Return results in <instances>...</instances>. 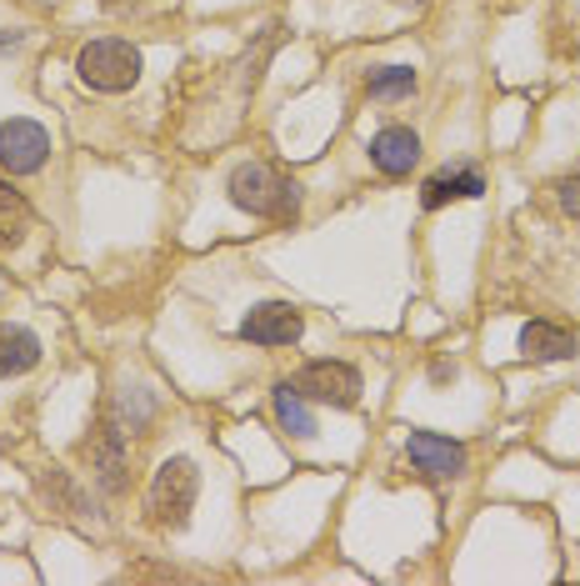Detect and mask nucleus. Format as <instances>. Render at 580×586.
<instances>
[{
    "mask_svg": "<svg viewBox=\"0 0 580 586\" xmlns=\"http://www.w3.org/2000/svg\"><path fill=\"white\" fill-rule=\"evenodd\" d=\"M555 201H560V211H566L570 221H580V176H566V181L555 186Z\"/></svg>",
    "mask_w": 580,
    "mask_h": 586,
    "instance_id": "2eb2a0df",
    "label": "nucleus"
},
{
    "mask_svg": "<svg viewBox=\"0 0 580 586\" xmlns=\"http://www.w3.org/2000/svg\"><path fill=\"white\" fill-rule=\"evenodd\" d=\"M291 386H296L300 396H310V402L340 406V411L361 402V371L350 361H331V356H325V361H306Z\"/></svg>",
    "mask_w": 580,
    "mask_h": 586,
    "instance_id": "20e7f679",
    "label": "nucleus"
},
{
    "mask_svg": "<svg viewBox=\"0 0 580 586\" xmlns=\"http://www.w3.org/2000/svg\"><path fill=\"white\" fill-rule=\"evenodd\" d=\"M195 496H201V471L185 461V456H170V461H160V471H155L151 492H145V511H151L155 526H185L195 511Z\"/></svg>",
    "mask_w": 580,
    "mask_h": 586,
    "instance_id": "7ed1b4c3",
    "label": "nucleus"
},
{
    "mask_svg": "<svg viewBox=\"0 0 580 586\" xmlns=\"http://www.w3.org/2000/svg\"><path fill=\"white\" fill-rule=\"evenodd\" d=\"M21 40H26L21 30H5V36H0V51H5V46H21Z\"/></svg>",
    "mask_w": 580,
    "mask_h": 586,
    "instance_id": "dca6fc26",
    "label": "nucleus"
},
{
    "mask_svg": "<svg viewBox=\"0 0 580 586\" xmlns=\"http://www.w3.org/2000/svg\"><path fill=\"white\" fill-rule=\"evenodd\" d=\"M365 91H371V101H400L415 91V71L411 65H381L365 76Z\"/></svg>",
    "mask_w": 580,
    "mask_h": 586,
    "instance_id": "4468645a",
    "label": "nucleus"
},
{
    "mask_svg": "<svg viewBox=\"0 0 580 586\" xmlns=\"http://www.w3.org/2000/svg\"><path fill=\"white\" fill-rule=\"evenodd\" d=\"M30 366H40V336L26 326H0V377H26Z\"/></svg>",
    "mask_w": 580,
    "mask_h": 586,
    "instance_id": "9b49d317",
    "label": "nucleus"
},
{
    "mask_svg": "<svg viewBox=\"0 0 580 586\" xmlns=\"http://www.w3.org/2000/svg\"><path fill=\"white\" fill-rule=\"evenodd\" d=\"M271 406H275V421H281L291 436H315V417H310V406L300 402V391L291 386V381H281V386L271 391Z\"/></svg>",
    "mask_w": 580,
    "mask_h": 586,
    "instance_id": "f8f14e48",
    "label": "nucleus"
},
{
    "mask_svg": "<svg viewBox=\"0 0 580 586\" xmlns=\"http://www.w3.org/2000/svg\"><path fill=\"white\" fill-rule=\"evenodd\" d=\"M51 156V130L30 116H11L0 126V166L11 176H30V170L46 166Z\"/></svg>",
    "mask_w": 580,
    "mask_h": 586,
    "instance_id": "39448f33",
    "label": "nucleus"
},
{
    "mask_svg": "<svg viewBox=\"0 0 580 586\" xmlns=\"http://www.w3.org/2000/svg\"><path fill=\"white\" fill-rule=\"evenodd\" d=\"M300 331H306V321L285 301H266L241 321V336L256 341V346H291V341H300Z\"/></svg>",
    "mask_w": 580,
    "mask_h": 586,
    "instance_id": "423d86ee",
    "label": "nucleus"
},
{
    "mask_svg": "<svg viewBox=\"0 0 580 586\" xmlns=\"http://www.w3.org/2000/svg\"><path fill=\"white\" fill-rule=\"evenodd\" d=\"M520 356L526 361H566V356H576V331L555 321H530L520 331Z\"/></svg>",
    "mask_w": 580,
    "mask_h": 586,
    "instance_id": "1a4fd4ad",
    "label": "nucleus"
},
{
    "mask_svg": "<svg viewBox=\"0 0 580 586\" xmlns=\"http://www.w3.org/2000/svg\"><path fill=\"white\" fill-rule=\"evenodd\" d=\"M231 201L260 221H296L300 216V186L271 161H245L231 170Z\"/></svg>",
    "mask_w": 580,
    "mask_h": 586,
    "instance_id": "f257e3e1",
    "label": "nucleus"
},
{
    "mask_svg": "<svg viewBox=\"0 0 580 586\" xmlns=\"http://www.w3.org/2000/svg\"><path fill=\"white\" fill-rule=\"evenodd\" d=\"M405 456H411V467L426 471V476H461L465 471V446L451 442V436H436V431H411Z\"/></svg>",
    "mask_w": 580,
    "mask_h": 586,
    "instance_id": "0eeeda50",
    "label": "nucleus"
},
{
    "mask_svg": "<svg viewBox=\"0 0 580 586\" xmlns=\"http://www.w3.org/2000/svg\"><path fill=\"white\" fill-rule=\"evenodd\" d=\"M480 191H486V181H480L476 166L440 170V176H430V181L421 186V206H426V211H440L446 201H465V195H480Z\"/></svg>",
    "mask_w": 580,
    "mask_h": 586,
    "instance_id": "9d476101",
    "label": "nucleus"
},
{
    "mask_svg": "<svg viewBox=\"0 0 580 586\" xmlns=\"http://www.w3.org/2000/svg\"><path fill=\"white\" fill-rule=\"evenodd\" d=\"M76 76L91 86V91H105V95H120L141 80V51L130 40H116V36H101L91 46H80L76 55Z\"/></svg>",
    "mask_w": 580,
    "mask_h": 586,
    "instance_id": "f03ea898",
    "label": "nucleus"
},
{
    "mask_svg": "<svg viewBox=\"0 0 580 586\" xmlns=\"http://www.w3.org/2000/svg\"><path fill=\"white\" fill-rule=\"evenodd\" d=\"M371 161L386 176H411V166L421 161V136L411 126H381L371 136Z\"/></svg>",
    "mask_w": 580,
    "mask_h": 586,
    "instance_id": "6e6552de",
    "label": "nucleus"
},
{
    "mask_svg": "<svg viewBox=\"0 0 580 586\" xmlns=\"http://www.w3.org/2000/svg\"><path fill=\"white\" fill-rule=\"evenodd\" d=\"M26 231H30V206H26V195L11 191V186L0 181V246H5V251L21 246V241H26Z\"/></svg>",
    "mask_w": 580,
    "mask_h": 586,
    "instance_id": "ddd939ff",
    "label": "nucleus"
}]
</instances>
